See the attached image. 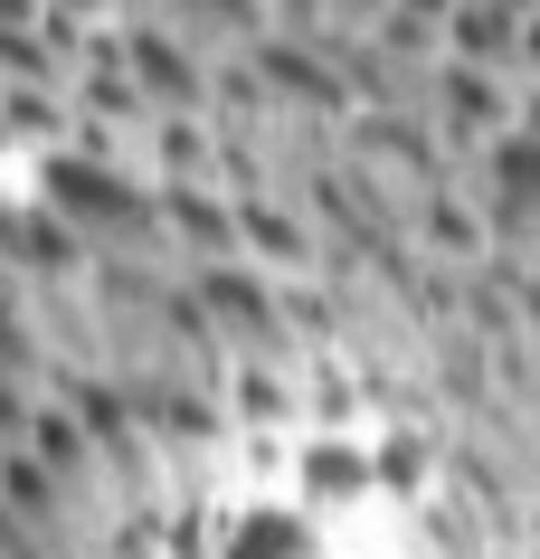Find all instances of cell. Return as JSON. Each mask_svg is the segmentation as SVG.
<instances>
[{"instance_id":"obj_1","label":"cell","mask_w":540,"mask_h":559,"mask_svg":"<svg viewBox=\"0 0 540 559\" xmlns=\"http://www.w3.org/2000/svg\"><path fill=\"white\" fill-rule=\"evenodd\" d=\"M48 218L67 228L76 257H105L115 275H133L143 257L171 247V218H161V190H143L115 162H58L48 171Z\"/></svg>"},{"instance_id":"obj_4","label":"cell","mask_w":540,"mask_h":559,"mask_svg":"<svg viewBox=\"0 0 540 559\" xmlns=\"http://www.w3.org/2000/svg\"><path fill=\"white\" fill-rule=\"evenodd\" d=\"M455 38H465V58H475V67H503V58H512V48H503L512 20H503V10H475V0L455 10Z\"/></svg>"},{"instance_id":"obj_5","label":"cell","mask_w":540,"mask_h":559,"mask_svg":"<svg viewBox=\"0 0 540 559\" xmlns=\"http://www.w3.org/2000/svg\"><path fill=\"white\" fill-rule=\"evenodd\" d=\"M446 105H455V115H465V133H483V123L503 115V95L483 86V76H446Z\"/></svg>"},{"instance_id":"obj_2","label":"cell","mask_w":540,"mask_h":559,"mask_svg":"<svg viewBox=\"0 0 540 559\" xmlns=\"http://www.w3.org/2000/svg\"><path fill=\"white\" fill-rule=\"evenodd\" d=\"M493 190H503V200H493L503 237H521V218H531V143H521V133H512V143H503V162H493Z\"/></svg>"},{"instance_id":"obj_6","label":"cell","mask_w":540,"mask_h":559,"mask_svg":"<svg viewBox=\"0 0 540 559\" xmlns=\"http://www.w3.org/2000/svg\"><path fill=\"white\" fill-rule=\"evenodd\" d=\"M418 10H446V0H418Z\"/></svg>"},{"instance_id":"obj_3","label":"cell","mask_w":540,"mask_h":559,"mask_svg":"<svg viewBox=\"0 0 540 559\" xmlns=\"http://www.w3.org/2000/svg\"><path fill=\"white\" fill-rule=\"evenodd\" d=\"M133 76H143V95H171V105H190V95H200V76H190L161 38H133Z\"/></svg>"}]
</instances>
